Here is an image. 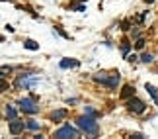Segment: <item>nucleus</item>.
<instances>
[{
    "instance_id": "obj_14",
    "label": "nucleus",
    "mask_w": 158,
    "mask_h": 139,
    "mask_svg": "<svg viewBox=\"0 0 158 139\" xmlns=\"http://www.w3.org/2000/svg\"><path fill=\"white\" fill-rule=\"evenodd\" d=\"M4 90H8V80H4L0 76V92H4Z\"/></svg>"
},
{
    "instance_id": "obj_4",
    "label": "nucleus",
    "mask_w": 158,
    "mask_h": 139,
    "mask_svg": "<svg viewBox=\"0 0 158 139\" xmlns=\"http://www.w3.org/2000/svg\"><path fill=\"white\" fill-rule=\"evenodd\" d=\"M55 137L59 139H65V137H78V131L74 128H70V126H63V128L59 129V131H55Z\"/></svg>"
},
{
    "instance_id": "obj_18",
    "label": "nucleus",
    "mask_w": 158,
    "mask_h": 139,
    "mask_svg": "<svg viewBox=\"0 0 158 139\" xmlns=\"http://www.w3.org/2000/svg\"><path fill=\"white\" fill-rule=\"evenodd\" d=\"M86 114H90V116H98V114H96V112H94V110H92V108H90V106L86 108Z\"/></svg>"
},
{
    "instance_id": "obj_7",
    "label": "nucleus",
    "mask_w": 158,
    "mask_h": 139,
    "mask_svg": "<svg viewBox=\"0 0 158 139\" xmlns=\"http://www.w3.org/2000/svg\"><path fill=\"white\" fill-rule=\"evenodd\" d=\"M133 96H135V88L131 84L123 86V90H121V100H129V98H133Z\"/></svg>"
},
{
    "instance_id": "obj_9",
    "label": "nucleus",
    "mask_w": 158,
    "mask_h": 139,
    "mask_svg": "<svg viewBox=\"0 0 158 139\" xmlns=\"http://www.w3.org/2000/svg\"><path fill=\"white\" fill-rule=\"evenodd\" d=\"M147 92L150 94V96H152V100H154V102L158 104V88H154L152 84H147Z\"/></svg>"
},
{
    "instance_id": "obj_19",
    "label": "nucleus",
    "mask_w": 158,
    "mask_h": 139,
    "mask_svg": "<svg viewBox=\"0 0 158 139\" xmlns=\"http://www.w3.org/2000/svg\"><path fill=\"white\" fill-rule=\"evenodd\" d=\"M145 2H148V4H150V2H154V0H145Z\"/></svg>"
},
{
    "instance_id": "obj_16",
    "label": "nucleus",
    "mask_w": 158,
    "mask_h": 139,
    "mask_svg": "<svg viewBox=\"0 0 158 139\" xmlns=\"http://www.w3.org/2000/svg\"><path fill=\"white\" fill-rule=\"evenodd\" d=\"M121 49H123V53H125V55L129 53V49H131V45H129V41H123V45H121Z\"/></svg>"
},
{
    "instance_id": "obj_15",
    "label": "nucleus",
    "mask_w": 158,
    "mask_h": 139,
    "mask_svg": "<svg viewBox=\"0 0 158 139\" xmlns=\"http://www.w3.org/2000/svg\"><path fill=\"white\" fill-rule=\"evenodd\" d=\"M141 61H143V63H150V61H152V55L145 53V55H143V57H141Z\"/></svg>"
},
{
    "instance_id": "obj_13",
    "label": "nucleus",
    "mask_w": 158,
    "mask_h": 139,
    "mask_svg": "<svg viewBox=\"0 0 158 139\" xmlns=\"http://www.w3.org/2000/svg\"><path fill=\"white\" fill-rule=\"evenodd\" d=\"M6 116L14 119V118H16V110H14L12 106H6Z\"/></svg>"
},
{
    "instance_id": "obj_11",
    "label": "nucleus",
    "mask_w": 158,
    "mask_h": 139,
    "mask_svg": "<svg viewBox=\"0 0 158 139\" xmlns=\"http://www.w3.org/2000/svg\"><path fill=\"white\" fill-rule=\"evenodd\" d=\"M23 47H25V49H29V51H37V49H39V45H37L35 41H31V39H27V41L23 43Z\"/></svg>"
},
{
    "instance_id": "obj_12",
    "label": "nucleus",
    "mask_w": 158,
    "mask_h": 139,
    "mask_svg": "<svg viewBox=\"0 0 158 139\" xmlns=\"http://www.w3.org/2000/svg\"><path fill=\"white\" fill-rule=\"evenodd\" d=\"M25 128H29V129H33V131H37V129H39V123H37V121H33V119H29V121L25 123Z\"/></svg>"
},
{
    "instance_id": "obj_17",
    "label": "nucleus",
    "mask_w": 158,
    "mask_h": 139,
    "mask_svg": "<svg viewBox=\"0 0 158 139\" xmlns=\"http://www.w3.org/2000/svg\"><path fill=\"white\" fill-rule=\"evenodd\" d=\"M145 47V39H137V43H135V49H143Z\"/></svg>"
},
{
    "instance_id": "obj_8",
    "label": "nucleus",
    "mask_w": 158,
    "mask_h": 139,
    "mask_svg": "<svg viewBox=\"0 0 158 139\" xmlns=\"http://www.w3.org/2000/svg\"><path fill=\"white\" fill-rule=\"evenodd\" d=\"M70 67H78L76 59H63L61 61V69H70Z\"/></svg>"
},
{
    "instance_id": "obj_10",
    "label": "nucleus",
    "mask_w": 158,
    "mask_h": 139,
    "mask_svg": "<svg viewBox=\"0 0 158 139\" xmlns=\"http://www.w3.org/2000/svg\"><path fill=\"white\" fill-rule=\"evenodd\" d=\"M65 116H67V110H57V112L51 114V119H53V121H59V119L65 118Z\"/></svg>"
},
{
    "instance_id": "obj_5",
    "label": "nucleus",
    "mask_w": 158,
    "mask_h": 139,
    "mask_svg": "<svg viewBox=\"0 0 158 139\" xmlns=\"http://www.w3.org/2000/svg\"><path fill=\"white\" fill-rule=\"evenodd\" d=\"M20 108H22V112H25V114H37V110H39L33 104V100H29V98H22L20 100Z\"/></svg>"
},
{
    "instance_id": "obj_6",
    "label": "nucleus",
    "mask_w": 158,
    "mask_h": 139,
    "mask_svg": "<svg viewBox=\"0 0 158 139\" xmlns=\"http://www.w3.org/2000/svg\"><path fill=\"white\" fill-rule=\"evenodd\" d=\"M23 128H25V123H23V121H20V119L14 118V119L10 121V133H12V135H18V133H22Z\"/></svg>"
},
{
    "instance_id": "obj_3",
    "label": "nucleus",
    "mask_w": 158,
    "mask_h": 139,
    "mask_svg": "<svg viewBox=\"0 0 158 139\" xmlns=\"http://www.w3.org/2000/svg\"><path fill=\"white\" fill-rule=\"evenodd\" d=\"M127 108H129V112H135V114H143L147 106H145V102H141L139 98H129V102H127Z\"/></svg>"
},
{
    "instance_id": "obj_1",
    "label": "nucleus",
    "mask_w": 158,
    "mask_h": 139,
    "mask_svg": "<svg viewBox=\"0 0 158 139\" xmlns=\"http://www.w3.org/2000/svg\"><path fill=\"white\" fill-rule=\"evenodd\" d=\"M78 128L82 129V131H86V133H90V135H96V133L100 131L98 121L92 118L90 114H88V116H82V118H78Z\"/></svg>"
},
{
    "instance_id": "obj_20",
    "label": "nucleus",
    "mask_w": 158,
    "mask_h": 139,
    "mask_svg": "<svg viewBox=\"0 0 158 139\" xmlns=\"http://www.w3.org/2000/svg\"><path fill=\"white\" fill-rule=\"evenodd\" d=\"M0 41H2V35H0Z\"/></svg>"
},
{
    "instance_id": "obj_2",
    "label": "nucleus",
    "mask_w": 158,
    "mask_h": 139,
    "mask_svg": "<svg viewBox=\"0 0 158 139\" xmlns=\"http://www.w3.org/2000/svg\"><path fill=\"white\" fill-rule=\"evenodd\" d=\"M94 80H96V82H102V84H105V86H109V88H115L117 82H119V75L107 76V75H103V73H100V75H94Z\"/></svg>"
}]
</instances>
